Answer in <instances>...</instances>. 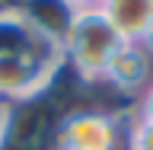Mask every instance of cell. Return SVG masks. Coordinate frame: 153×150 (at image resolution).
Segmentation results:
<instances>
[{"instance_id": "cell-1", "label": "cell", "mask_w": 153, "mask_h": 150, "mask_svg": "<svg viewBox=\"0 0 153 150\" xmlns=\"http://www.w3.org/2000/svg\"><path fill=\"white\" fill-rule=\"evenodd\" d=\"M124 38L115 32V26L102 16V10H83L74 13L67 22V32L61 38L64 67L74 70L80 83H102L105 70L118 54Z\"/></svg>"}, {"instance_id": "cell-2", "label": "cell", "mask_w": 153, "mask_h": 150, "mask_svg": "<svg viewBox=\"0 0 153 150\" xmlns=\"http://www.w3.org/2000/svg\"><path fill=\"white\" fill-rule=\"evenodd\" d=\"M128 112L99 105L64 109L57 122V150H128Z\"/></svg>"}, {"instance_id": "cell-3", "label": "cell", "mask_w": 153, "mask_h": 150, "mask_svg": "<svg viewBox=\"0 0 153 150\" xmlns=\"http://www.w3.org/2000/svg\"><path fill=\"white\" fill-rule=\"evenodd\" d=\"M61 109H54L51 93L32 102L10 105L7 125L0 134V150H57V122Z\"/></svg>"}, {"instance_id": "cell-4", "label": "cell", "mask_w": 153, "mask_h": 150, "mask_svg": "<svg viewBox=\"0 0 153 150\" xmlns=\"http://www.w3.org/2000/svg\"><path fill=\"white\" fill-rule=\"evenodd\" d=\"M64 61H45L29 54H0V102L22 105L54 90Z\"/></svg>"}, {"instance_id": "cell-5", "label": "cell", "mask_w": 153, "mask_h": 150, "mask_svg": "<svg viewBox=\"0 0 153 150\" xmlns=\"http://www.w3.org/2000/svg\"><path fill=\"white\" fill-rule=\"evenodd\" d=\"M150 80H153V57L143 51L140 42H124L105 70L102 86H112L115 93L137 99Z\"/></svg>"}, {"instance_id": "cell-6", "label": "cell", "mask_w": 153, "mask_h": 150, "mask_svg": "<svg viewBox=\"0 0 153 150\" xmlns=\"http://www.w3.org/2000/svg\"><path fill=\"white\" fill-rule=\"evenodd\" d=\"M99 10L124 42H140L153 22V0H102Z\"/></svg>"}, {"instance_id": "cell-7", "label": "cell", "mask_w": 153, "mask_h": 150, "mask_svg": "<svg viewBox=\"0 0 153 150\" xmlns=\"http://www.w3.org/2000/svg\"><path fill=\"white\" fill-rule=\"evenodd\" d=\"M128 150H153V122L131 118V125H128Z\"/></svg>"}, {"instance_id": "cell-8", "label": "cell", "mask_w": 153, "mask_h": 150, "mask_svg": "<svg viewBox=\"0 0 153 150\" xmlns=\"http://www.w3.org/2000/svg\"><path fill=\"white\" fill-rule=\"evenodd\" d=\"M131 118H137V122H153V80L147 86H143V93L134 99V105H131Z\"/></svg>"}, {"instance_id": "cell-9", "label": "cell", "mask_w": 153, "mask_h": 150, "mask_svg": "<svg viewBox=\"0 0 153 150\" xmlns=\"http://www.w3.org/2000/svg\"><path fill=\"white\" fill-rule=\"evenodd\" d=\"M70 13H83V10H99L102 7V0H61Z\"/></svg>"}, {"instance_id": "cell-10", "label": "cell", "mask_w": 153, "mask_h": 150, "mask_svg": "<svg viewBox=\"0 0 153 150\" xmlns=\"http://www.w3.org/2000/svg\"><path fill=\"white\" fill-rule=\"evenodd\" d=\"M140 45H143V51L153 57V22L147 26V32H143V38H140Z\"/></svg>"}, {"instance_id": "cell-11", "label": "cell", "mask_w": 153, "mask_h": 150, "mask_svg": "<svg viewBox=\"0 0 153 150\" xmlns=\"http://www.w3.org/2000/svg\"><path fill=\"white\" fill-rule=\"evenodd\" d=\"M7 115H10V105L0 102V134H3V125H7Z\"/></svg>"}, {"instance_id": "cell-12", "label": "cell", "mask_w": 153, "mask_h": 150, "mask_svg": "<svg viewBox=\"0 0 153 150\" xmlns=\"http://www.w3.org/2000/svg\"><path fill=\"white\" fill-rule=\"evenodd\" d=\"M16 0H0V10H7V7H13Z\"/></svg>"}, {"instance_id": "cell-13", "label": "cell", "mask_w": 153, "mask_h": 150, "mask_svg": "<svg viewBox=\"0 0 153 150\" xmlns=\"http://www.w3.org/2000/svg\"><path fill=\"white\" fill-rule=\"evenodd\" d=\"M16 3H19V0H16Z\"/></svg>"}]
</instances>
